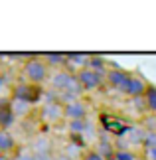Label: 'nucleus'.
I'll return each instance as SVG.
<instances>
[{
  "label": "nucleus",
  "mask_w": 156,
  "mask_h": 160,
  "mask_svg": "<svg viewBox=\"0 0 156 160\" xmlns=\"http://www.w3.org/2000/svg\"><path fill=\"white\" fill-rule=\"evenodd\" d=\"M83 160H107V158H105L101 152H97L95 148H93V150H87L83 154Z\"/></svg>",
  "instance_id": "ddd939ff"
},
{
  "label": "nucleus",
  "mask_w": 156,
  "mask_h": 160,
  "mask_svg": "<svg viewBox=\"0 0 156 160\" xmlns=\"http://www.w3.org/2000/svg\"><path fill=\"white\" fill-rule=\"evenodd\" d=\"M115 158L117 160H136L133 150H117L115 152Z\"/></svg>",
  "instance_id": "9b49d317"
},
{
  "label": "nucleus",
  "mask_w": 156,
  "mask_h": 160,
  "mask_svg": "<svg viewBox=\"0 0 156 160\" xmlns=\"http://www.w3.org/2000/svg\"><path fill=\"white\" fill-rule=\"evenodd\" d=\"M148 89H150V83H148L140 73H130L128 83H127V87H124L123 93L127 95L128 99H144Z\"/></svg>",
  "instance_id": "423d86ee"
},
{
  "label": "nucleus",
  "mask_w": 156,
  "mask_h": 160,
  "mask_svg": "<svg viewBox=\"0 0 156 160\" xmlns=\"http://www.w3.org/2000/svg\"><path fill=\"white\" fill-rule=\"evenodd\" d=\"M40 119L46 122V125H59V122L65 121V109L63 103L58 99H49L40 107Z\"/></svg>",
  "instance_id": "7ed1b4c3"
},
{
  "label": "nucleus",
  "mask_w": 156,
  "mask_h": 160,
  "mask_svg": "<svg viewBox=\"0 0 156 160\" xmlns=\"http://www.w3.org/2000/svg\"><path fill=\"white\" fill-rule=\"evenodd\" d=\"M18 152H20V146H18L16 137L10 131H0V156L14 158Z\"/></svg>",
  "instance_id": "6e6552de"
},
{
  "label": "nucleus",
  "mask_w": 156,
  "mask_h": 160,
  "mask_svg": "<svg viewBox=\"0 0 156 160\" xmlns=\"http://www.w3.org/2000/svg\"><path fill=\"white\" fill-rule=\"evenodd\" d=\"M65 109V121L73 122V121H87L89 117V105L81 99V97H75V99H69L63 103Z\"/></svg>",
  "instance_id": "39448f33"
},
{
  "label": "nucleus",
  "mask_w": 156,
  "mask_h": 160,
  "mask_svg": "<svg viewBox=\"0 0 156 160\" xmlns=\"http://www.w3.org/2000/svg\"><path fill=\"white\" fill-rule=\"evenodd\" d=\"M16 122V115L12 109V99L8 97H0V131H8Z\"/></svg>",
  "instance_id": "1a4fd4ad"
},
{
  "label": "nucleus",
  "mask_w": 156,
  "mask_h": 160,
  "mask_svg": "<svg viewBox=\"0 0 156 160\" xmlns=\"http://www.w3.org/2000/svg\"><path fill=\"white\" fill-rule=\"evenodd\" d=\"M109 160H117V158H115V156H113V158H109Z\"/></svg>",
  "instance_id": "2eb2a0df"
},
{
  "label": "nucleus",
  "mask_w": 156,
  "mask_h": 160,
  "mask_svg": "<svg viewBox=\"0 0 156 160\" xmlns=\"http://www.w3.org/2000/svg\"><path fill=\"white\" fill-rule=\"evenodd\" d=\"M144 107L150 111V113H154L156 115V87L154 85H150V89H148V93L144 95Z\"/></svg>",
  "instance_id": "9d476101"
},
{
  "label": "nucleus",
  "mask_w": 156,
  "mask_h": 160,
  "mask_svg": "<svg viewBox=\"0 0 156 160\" xmlns=\"http://www.w3.org/2000/svg\"><path fill=\"white\" fill-rule=\"evenodd\" d=\"M49 77H52V67L46 63L43 58H28V59H24V65H22V79L24 81L42 87L43 83L49 81Z\"/></svg>",
  "instance_id": "f257e3e1"
},
{
  "label": "nucleus",
  "mask_w": 156,
  "mask_h": 160,
  "mask_svg": "<svg viewBox=\"0 0 156 160\" xmlns=\"http://www.w3.org/2000/svg\"><path fill=\"white\" fill-rule=\"evenodd\" d=\"M130 77V71L121 69V67H109V71L105 73V87L113 89V91H124Z\"/></svg>",
  "instance_id": "0eeeda50"
},
{
  "label": "nucleus",
  "mask_w": 156,
  "mask_h": 160,
  "mask_svg": "<svg viewBox=\"0 0 156 160\" xmlns=\"http://www.w3.org/2000/svg\"><path fill=\"white\" fill-rule=\"evenodd\" d=\"M42 95L43 91L38 85H32L28 81H18L14 85H10V99L12 101H18V103H26V105L34 107L42 101Z\"/></svg>",
  "instance_id": "f03ea898"
},
{
  "label": "nucleus",
  "mask_w": 156,
  "mask_h": 160,
  "mask_svg": "<svg viewBox=\"0 0 156 160\" xmlns=\"http://www.w3.org/2000/svg\"><path fill=\"white\" fill-rule=\"evenodd\" d=\"M4 87H6V75L0 71V89H4Z\"/></svg>",
  "instance_id": "4468645a"
},
{
  "label": "nucleus",
  "mask_w": 156,
  "mask_h": 160,
  "mask_svg": "<svg viewBox=\"0 0 156 160\" xmlns=\"http://www.w3.org/2000/svg\"><path fill=\"white\" fill-rule=\"evenodd\" d=\"M14 160H40V158L36 156L32 150H20V152L14 156Z\"/></svg>",
  "instance_id": "f8f14e48"
},
{
  "label": "nucleus",
  "mask_w": 156,
  "mask_h": 160,
  "mask_svg": "<svg viewBox=\"0 0 156 160\" xmlns=\"http://www.w3.org/2000/svg\"><path fill=\"white\" fill-rule=\"evenodd\" d=\"M77 81H79L81 91H99L105 87V75L97 73L91 67H85V69H81L77 73Z\"/></svg>",
  "instance_id": "20e7f679"
}]
</instances>
